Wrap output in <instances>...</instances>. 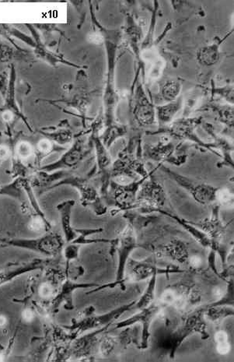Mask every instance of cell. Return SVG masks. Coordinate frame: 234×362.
Here are the masks:
<instances>
[{"mask_svg":"<svg viewBox=\"0 0 234 362\" xmlns=\"http://www.w3.org/2000/svg\"><path fill=\"white\" fill-rule=\"evenodd\" d=\"M136 303V300L103 315H95V308L90 305L81 312L76 318L73 319L71 325L62 327L68 330L69 332L79 337L85 331L99 329L109 325H112L124 313L134 310Z\"/></svg>","mask_w":234,"mask_h":362,"instance_id":"6da1fadb","label":"cell"},{"mask_svg":"<svg viewBox=\"0 0 234 362\" xmlns=\"http://www.w3.org/2000/svg\"><path fill=\"white\" fill-rule=\"evenodd\" d=\"M204 317V310L201 307L194 310L187 315L182 325L179 327L175 332L161 343V348L169 354L171 359L175 358L177 351L189 337L200 334L202 339H208L206 322Z\"/></svg>","mask_w":234,"mask_h":362,"instance_id":"7a4b0ae2","label":"cell"},{"mask_svg":"<svg viewBox=\"0 0 234 362\" xmlns=\"http://www.w3.org/2000/svg\"><path fill=\"white\" fill-rule=\"evenodd\" d=\"M90 176L81 177L76 175L70 171L67 175L57 183L52 185L45 192L60 187L69 186L76 189L80 194L81 204L84 207H88L98 216L105 215L107 212V206L104 202L98 189L89 181Z\"/></svg>","mask_w":234,"mask_h":362,"instance_id":"3957f363","label":"cell"},{"mask_svg":"<svg viewBox=\"0 0 234 362\" xmlns=\"http://www.w3.org/2000/svg\"><path fill=\"white\" fill-rule=\"evenodd\" d=\"M137 248H143V244L137 242L135 228L131 224H129L118 238V245H117L116 250H118L119 252V264L115 281L106 284H100L99 287L90 291L87 295L95 293V292L105 289H113L117 286H120L122 291L126 290V281H127L124 279V273H126L127 265L131 252Z\"/></svg>","mask_w":234,"mask_h":362,"instance_id":"277c9868","label":"cell"},{"mask_svg":"<svg viewBox=\"0 0 234 362\" xmlns=\"http://www.w3.org/2000/svg\"><path fill=\"white\" fill-rule=\"evenodd\" d=\"M0 243L6 246L35 252L41 255L57 258L62 255L66 242L62 236L50 230L45 235L35 238H12V240H1Z\"/></svg>","mask_w":234,"mask_h":362,"instance_id":"5b68a950","label":"cell"},{"mask_svg":"<svg viewBox=\"0 0 234 362\" xmlns=\"http://www.w3.org/2000/svg\"><path fill=\"white\" fill-rule=\"evenodd\" d=\"M100 122L97 120L92 126V141L95 145L98 173L100 180V195L103 199L107 206L114 204L113 199L110 192V185L112 182V160L109 156L107 148L100 137Z\"/></svg>","mask_w":234,"mask_h":362,"instance_id":"8992f818","label":"cell"},{"mask_svg":"<svg viewBox=\"0 0 234 362\" xmlns=\"http://www.w3.org/2000/svg\"><path fill=\"white\" fill-rule=\"evenodd\" d=\"M159 168L161 171L168 175L170 179L188 192L197 203L201 205H209L216 202L217 187L171 171L162 164H160Z\"/></svg>","mask_w":234,"mask_h":362,"instance_id":"52a82bcc","label":"cell"},{"mask_svg":"<svg viewBox=\"0 0 234 362\" xmlns=\"http://www.w3.org/2000/svg\"><path fill=\"white\" fill-rule=\"evenodd\" d=\"M166 202L165 189L161 185L153 179L152 173L145 180L140 188L134 209H139L142 213H153L155 210L162 209Z\"/></svg>","mask_w":234,"mask_h":362,"instance_id":"ba28073f","label":"cell"},{"mask_svg":"<svg viewBox=\"0 0 234 362\" xmlns=\"http://www.w3.org/2000/svg\"><path fill=\"white\" fill-rule=\"evenodd\" d=\"M129 275L127 281L139 282L150 279L153 274H165L169 276L171 274H182L185 271L176 266L160 267L156 262L154 257L144 260L136 261L129 258L127 265Z\"/></svg>","mask_w":234,"mask_h":362,"instance_id":"9c48e42d","label":"cell"},{"mask_svg":"<svg viewBox=\"0 0 234 362\" xmlns=\"http://www.w3.org/2000/svg\"><path fill=\"white\" fill-rule=\"evenodd\" d=\"M165 307L159 301L153 302L149 306L144 308L140 310V313L132 315L131 317L115 323V329H122L129 326L140 323L141 325V342H140L139 350H146L149 346V340L151 337V326L152 322L160 315Z\"/></svg>","mask_w":234,"mask_h":362,"instance_id":"30bf717a","label":"cell"},{"mask_svg":"<svg viewBox=\"0 0 234 362\" xmlns=\"http://www.w3.org/2000/svg\"><path fill=\"white\" fill-rule=\"evenodd\" d=\"M100 284L96 283H78L74 280L66 279L60 285L58 293L49 307V314L56 315L60 308L64 305L66 310L72 311L75 309L74 293L79 289L95 288Z\"/></svg>","mask_w":234,"mask_h":362,"instance_id":"8fae6325","label":"cell"},{"mask_svg":"<svg viewBox=\"0 0 234 362\" xmlns=\"http://www.w3.org/2000/svg\"><path fill=\"white\" fill-rule=\"evenodd\" d=\"M88 153L83 139L78 137L73 143L71 147L58 160L54 161L52 164L39 168L37 171L54 173L61 170H72V169L81 163L86 156L88 155Z\"/></svg>","mask_w":234,"mask_h":362,"instance_id":"7c38bea8","label":"cell"},{"mask_svg":"<svg viewBox=\"0 0 234 362\" xmlns=\"http://www.w3.org/2000/svg\"><path fill=\"white\" fill-rule=\"evenodd\" d=\"M201 122V118H183L176 120L170 123L166 129H162L160 131H165L169 136L175 139H182V140H189L194 143H197L201 147L207 149L212 150L214 153H216L213 148L215 145L205 144L201 141L199 136L194 133L197 127ZM218 155V153H216Z\"/></svg>","mask_w":234,"mask_h":362,"instance_id":"4fadbf2b","label":"cell"},{"mask_svg":"<svg viewBox=\"0 0 234 362\" xmlns=\"http://www.w3.org/2000/svg\"><path fill=\"white\" fill-rule=\"evenodd\" d=\"M52 263V259H35L27 263L13 264L0 269V288L18 277L38 271H43Z\"/></svg>","mask_w":234,"mask_h":362,"instance_id":"5bb4252c","label":"cell"},{"mask_svg":"<svg viewBox=\"0 0 234 362\" xmlns=\"http://www.w3.org/2000/svg\"><path fill=\"white\" fill-rule=\"evenodd\" d=\"M111 325H112L99 328L80 338L76 337L72 342L71 346H70V358L74 357L81 359L82 358L90 357L91 353L100 344L106 334V331Z\"/></svg>","mask_w":234,"mask_h":362,"instance_id":"9a60e30c","label":"cell"},{"mask_svg":"<svg viewBox=\"0 0 234 362\" xmlns=\"http://www.w3.org/2000/svg\"><path fill=\"white\" fill-rule=\"evenodd\" d=\"M155 107L142 88H139L134 99V104H132V115L139 127H149L154 124L156 121Z\"/></svg>","mask_w":234,"mask_h":362,"instance_id":"2e32d148","label":"cell"},{"mask_svg":"<svg viewBox=\"0 0 234 362\" xmlns=\"http://www.w3.org/2000/svg\"><path fill=\"white\" fill-rule=\"evenodd\" d=\"M221 206L216 205L213 208L212 214L209 218L199 223L192 222L194 226L199 227L210 238L212 243H223L227 232L228 225L223 224L220 216Z\"/></svg>","mask_w":234,"mask_h":362,"instance_id":"e0dca14e","label":"cell"},{"mask_svg":"<svg viewBox=\"0 0 234 362\" xmlns=\"http://www.w3.org/2000/svg\"><path fill=\"white\" fill-rule=\"evenodd\" d=\"M16 80H17V72H16L15 66L11 64L9 86H8L6 94L4 98V104L2 107H0V112L11 118L14 117L15 118L21 119L23 122L25 123L28 129L30 131V132H33V127H31L30 125L28 119L26 118L25 115L23 114L17 101H16Z\"/></svg>","mask_w":234,"mask_h":362,"instance_id":"ac0fdd59","label":"cell"},{"mask_svg":"<svg viewBox=\"0 0 234 362\" xmlns=\"http://www.w3.org/2000/svg\"><path fill=\"white\" fill-rule=\"evenodd\" d=\"M26 26L29 29L31 35H33V40L35 42V46L34 48L35 57L40 59L46 62L47 64L52 66L57 65V64H65L66 65L78 67V66L69 63V62L57 55V53L53 52L48 47H47V45L43 42L42 40L41 35L38 33L37 30L34 25H26Z\"/></svg>","mask_w":234,"mask_h":362,"instance_id":"d6986e66","label":"cell"},{"mask_svg":"<svg viewBox=\"0 0 234 362\" xmlns=\"http://www.w3.org/2000/svg\"><path fill=\"white\" fill-rule=\"evenodd\" d=\"M76 202L73 199H67L57 206L59 214L62 229L64 230L66 244L72 243L77 237L76 228L72 226L73 210Z\"/></svg>","mask_w":234,"mask_h":362,"instance_id":"ffe728a7","label":"cell"},{"mask_svg":"<svg viewBox=\"0 0 234 362\" xmlns=\"http://www.w3.org/2000/svg\"><path fill=\"white\" fill-rule=\"evenodd\" d=\"M69 126L67 121H64L57 127L42 128L38 133L59 146L66 145L74 140V134Z\"/></svg>","mask_w":234,"mask_h":362,"instance_id":"44dd1931","label":"cell"},{"mask_svg":"<svg viewBox=\"0 0 234 362\" xmlns=\"http://www.w3.org/2000/svg\"><path fill=\"white\" fill-rule=\"evenodd\" d=\"M153 213H160L175 221L179 226L182 227L187 233H189L194 240H196V241L201 245L204 246V247L210 248V246H211L212 243L211 240H210V238L206 233L202 232L201 229L192 225L191 221H186L179 217V216L176 215L175 213H171L163 209L155 210Z\"/></svg>","mask_w":234,"mask_h":362,"instance_id":"7402d4cb","label":"cell"},{"mask_svg":"<svg viewBox=\"0 0 234 362\" xmlns=\"http://www.w3.org/2000/svg\"><path fill=\"white\" fill-rule=\"evenodd\" d=\"M174 152L175 145L167 136L158 144L146 146L144 153L146 158L158 163H163V161H171Z\"/></svg>","mask_w":234,"mask_h":362,"instance_id":"603a6c76","label":"cell"},{"mask_svg":"<svg viewBox=\"0 0 234 362\" xmlns=\"http://www.w3.org/2000/svg\"><path fill=\"white\" fill-rule=\"evenodd\" d=\"M15 61L35 62L33 55L20 47L17 44L9 42L0 43V64L11 63Z\"/></svg>","mask_w":234,"mask_h":362,"instance_id":"cb8c5ba5","label":"cell"},{"mask_svg":"<svg viewBox=\"0 0 234 362\" xmlns=\"http://www.w3.org/2000/svg\"><path fill=\"white\" fill-rule=\"evenodd\" d=\"M157 254L160 257H168L180 264H185L189 257L188 245L178 240L170 241L163 245Z\"/></svg>","mask_w":234,"mask_h":362,"instance_id":"d4e9b609","label":"cell"},{"mask_svg":"<svg viewBox=\"0 0 234 362\" xmlns=\"http://www.w3.org/2000/svg\"><path fill=\"white\" fill-rule=\"evenodd\" d=\"M182 105V98L179 97L175 101L155 107L156 117L158 119L160 127L169 126L173 122L176 115L181 111Z\"/></svg>","mask_w":234,"mask_h":362,"instance_id":"484cf974","label":"cell"},{"mask_svg":"<svg viewBox=\"0 0 234 362\" xmlns=\"http://www.w3.org/2000/svg\"><path fill=\"white\" fill-rule=\"evenodd\" d=\"M122 329L124 330L116 339L117 343L119 342L124 349H127L130 344H134L139 349L140 342H141V326L134 325Z\"/></svg>","mask_w":234,"mask_h":362,"instance_id":"4316f807","label":"cell"},{"mask_svg":"<svg viewBox=\"0 0 234 362\" xmlns=\"http://www.w3.org/2000/svg\"><path fill=\"white\" fill-rule=\"evenodd\" d=\"M34 147L36 167H39V165L42 163L44 158L50 156L53 152L66 150V148L52 142L44 136L35 144V146H34Z\"/></svg>","mask_w":234,"mask_h":362,"instance_id":"83f0119b","label":"cell"},{"mask_svg":"<svg viewBox=\"0 0 234 362\" xmlns=\"http://www.w3.org/2000/svg\"><path fill=\"white\" fill-rule=\"evenodd\" d=\"M204 310L205 319L216 322L225 318L233 317L234 315L233 307L232 306H201Z\"/></svg>","mask_w":234,"mask_h":362,"instance_id":"f1b7e54d","label":"cell"},{"mask_svg":"<svg viewBox=\"0 0 234 362\" xmlns=\"http://www.w3.org/2000/svg\"><path fill=\"white\" fill-rule=\"evenodd\" d=\"M184 284L185 282L182 281L167 287V288L163 291L158 301L165 308L168 306H173L177 301V298L181 294Z\"/></svg>","mask_w":234,"mask_h":362,"instance_id":"f546056e","label":"cell"},{"mask_svg":"<svg viewBox=\"0 0 234 362\" xmlns=\"http://www.w3.org/2000/svg\"><path fill=\"white\" fill-rule=\"evenodd\" d=\"M157 279L158 274H153L151 277V280L149 284H148V286L142 296L141 298H139V301L136 303L134 310H141L144 309V308L149 306L154 302L155 298V291H156V285H157Z\"/></svg>","mask_w":234,"mask_h":362,"instance_id":"4dcf8cb0","label":"cell"},{"mask_svg":"<svg viewBox=\"0 0 234 362\" xmlns=\"http://www.w3.org/2000/svg\"><path fill=\"white\" fill-rule=\"evenodd\" d=\"M219 59V48L216 44L207 46L199 52V60L201 64L212 66L216 64Z\"/></svg>","mask_w":234,"mask_h":362,"instance_id":"1f68e13d","label":"cell"},{"mask_svg":"<svg viewBox=\"0 0 234 362\" xmlns=\"http://www.w3.org/2000/svg\"><path fill=\"white\" fill-rule=\"evenodd\" d=\"M182 84L176 81H170L163 86L161 96L168 103L175 101L180 95Z\"/></svg>","mask_w":234,"mask_h":362,"instance_id":"d6a6232c","label":"cell"},{"mask_svg":"<svg viewBox=\"0 0 234 362\" xmlns=\"http://www.w3.org/2000/svg\"><path fill=\"white\" fill-rule=\"evenodd\" d=\"M216 349L221 356H227L231 351V344L227 332L219 330L215 334Z\"/></svg>","mask_w":234,"mask_h":362,"instance_id":"836d02e7","label":"cell"},{"mask_svg":"<svg viewBox=\"0 0 234 362\" xmlns=\"http://www.w3.org/2000/svg\"><path fill=\"white\" fill-rule=\"evenodd\" d=\"M81 246L72 243L65 245L64 250H62V255L65 258V274L69 271L70 266L73 261L79 257L80 250Z\"/></svg>","mask_w":234,"mask_h":362,"instance_id":"e575fe53","label":"cell"},{"mask_svg":"<svg viewBox=\"0 0 234 362\" xmlns=\"http://www.w3.org/2000/svg\"><path fill=\"white\" fill-rule=\"evenodd\" d=\"M228 287L226 289L225 294L220 300L206 305V306H232L233 307V279L231 277L228 281Z\"/></svg>","mask_w":234,"mask_h":362,"instance_id":"d590c367","label":"cell"},{"mask_svg":"<svg viewBox=\"0 0 234 362\" xmlns=\"http://www.w3.org/2000/svg\"><path fill=\"white\" fill-rule=\"evenodd\" d=\"M216 202L218 205L229 206L233 204V192L226 187L218 188L216 192Z\"/></svg>","mask_w":234,"mask_h":362,"instance_id":"8d00e7d4","label":"cell"},{"mask_svg":"<svg viewBox=\"0 0 234 362\" xmlns=\"http://www.w3.org/2000/svg\"><path fill=\"white\" fill-rule=\"evenodd\" d=\"M219 119L229 128L233 127V106H221L216 109Z\"/></svg>","mask_w":234,"mask_h":362,"instance_id":"74e56055","label":"cell"},{"mask_svg":"<svg viewBox=\"0 0 234 362\" xmlns=\"http://www.w3.org/2000/svg\"><path fill=\"white\" fill-rule=\"evenodd\" d=\"M26 305L23 307L21 313V320L23 325H33L36 320L37 317V311L33 305L25 303Z\"/></svg>","mask_w":234,"mask_h":362,"instance_id":"f35d334b","label":"cell"},{"mask_svg":"<svg viewBox=\"0 0 234 362\" xmlns=\"http://www.w3.org/2000/svg\"><path fill=\"white\" fill-rule=\"evenodd\" d=\"M117 344L116 339L105 335L99 344V351L101 356L108 357L110 356Z\"/></svg>","mask_w":234,"mask_h":362,"instance_id":"ab89813d","label":"cell"},{"mask_svg":"<svg viewBox=\"0 0 234 362\" xmlns=\"http://www.w3.org/2000/svg\"><path fill=\"white\" fill-rule=\"evenodd\" d=\"M11 153V147L10 144L6 142H0V166L4 163V160L9 157Z\"/></svg>","mask_w":234,"mask_h":362,"instance_id":"60d3db41","label":"cell"},{"mask_svg":"<svg viewBox=\"0 0 234 362\" xmlns=\"http://www.w3.org/2000/svg\"><path fill=\"white\" fill-rule=\"evenodd\" d=\"M6 76L7 75L6 73L0 74V94H1L3 98L5 97L8 89V86H9V80L7 81Z\"/></svg>","mask_w":234,"mask_h":362,"instance_id":"b9f144b4","label":"cell"},{"mask_svg":"<svg viewBox=\"0 0 234 362\" xmlns=\"http://www.w3.org/2000/svg\"><path fill=\"white\" fill-rule=\"evenodd\" d=\"M11 325V317L7 313L0 312V330H5Z\"/></svg>","mask_w":234,"mask_h":362,"instance_id":"7bdbcfd3","label":"cell"},{"mask_svg":"<svg viewBox=\"0 0 234 362\" xmlns=\"http://www.w3.org/2000/svg\"><path fill=\"white\" fill-rule=\"evenodd\" d=\"M189 265L193 269H199L201 268L202 264V260L200 257L194 255L189 257L188 260Z\"/></svg>","mask_w":234,"mask_h":362,"instance_id":"ee69618b","label":"cell"},{"mask_svg":"<svg viewBox=\"0 0 234 362\" xmlns=\"http://www.w3.org/2000/svg\"><path fill=\"white\" fill-rule=\"evenodd\" d=\"M6 360V354L3 350L0 349V361H4Z\"/></svg>","mask_w":234,"mask_h":362,"instance_id":"f6af8a7d","label":"cell"},{"mask_svg":"<svg viewBox=\"0 0 234 362\" xmlns=\"http://www.w3.org/2000/svg\"><path fill=\"white\" fill-rule=\"evenodd\" d=\"M3 247H5V245L3 243H0V248Z\"/></svg>","mask_w":234,"mask_h":362,"instance_id":"bcb514c9","label":"cell"}]
</instances>
